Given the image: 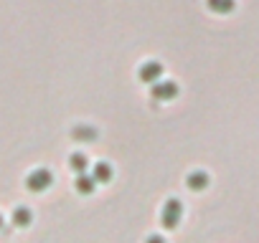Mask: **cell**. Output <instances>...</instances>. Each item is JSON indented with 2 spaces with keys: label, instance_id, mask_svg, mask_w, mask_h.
I'll return each instance as SVG.
<instances>
[{
  "label": "cell",
  "instance_id": "5",
  "mask_svg": "<svg viewBox=\"0 0 259 243\" xmlns=\"http://www.w3.org/2000/svg\"><path fill=\"white\" fill-rule=\"evenodd\" d=\"M112 175H114V170H112V165L109 162H97L94 165V170H92V177H94V183L99 185H104V183H109L112 180Z\"/></svg>",
  "mask_w": 259,
  "mask_h": 243
},
{
  "label": "cell",
  "instance_id": "7",
  "mask_svg": "<svg viewBox=\"0 0 259 243\" xmlns=\"http://www.w3.org/2000/svg\"><path fill=\"white\" fill-rule=\"evenodd\" d=\"M74 188H76V193L79 195H92L94 190H97V183H94V177L92 175H76V183H74Z\"/></svg>",
  "mask_w": 259,
  "mask_h": 243
},
{
  "label": "cell",
  "instance_id": "11",
  "mask_svg": "<svg viewBox=\"0 0 259 243\" xmlns=\"http://www.w3.org/2000/svg\"><path fill=\"white\" fill-rule=\"evenodd\" d=\"M145 243H165V238H160V235H150Z\"/></svg>",
  "mask_w": 259,
  "mask_h": 243
},
{
  "label": "cell",
  "instance_id": "6",
  "mask_svg": "<svg viewBox=\"0 0 259 243\" xmlns=\"http://www.w3.org/2000/svg\"><path fill=\"white\" fill-rule=\"evenodd\" d=\"M186 185L191 188V190H206L208 188V175L203 172V170H196V172H191L188 177H186Z\"/></svg>",
  "mask_w": 259,
  "mask_h": 243
},
{
  "label": "cell",
  "instance_id": "9",
  "mask_svg": "<svg viewBox=\"0 0 259 243\" xmlns=\"http://www.w3.org/2000/svg\"><path fill=\"white\" fill-rule=\"evenodd\" d=\"M31 220H33V213L28 208H16L13 210V225L16 228H28Z\"/></svg>",
  "mask_w": 259,
  "mask_h": 243
},
{
  "label": "cell",
  "instance_id": "2",
  "mask_svg": "<svg viewBox=\"0 0 259 243\" xmlns=\"http://www.w3.org/2000/svg\"><path fill=\"white\" fill-rule=\"evenodd\" d=\"M51 183H54V175H51V170H46V167H38V170H33V172L26 177V188H28L31 193H44V190L51 188Z\"/></svg>",
  "mask_w": 259,
  "mask_h": 243
},
{
  "label": "cell",
  "instance_id": "8",
  "mask_svg": "<svg viewBox=\"0 0 259 243\" xmlns=\"http://www.w3.org/2000/svg\"><path fill=\"white\" fill-rule=\"evenodd\" d=\"M206 6L211 13H219V16H226L236 8V0H206Z\"/></svg>",
  "mask_w": 259,
  "mask_h": 243
},
{
  "label": "cell",
  "instance_id": "12",
  "mask_svg": "<svg viewBox=\"0 0 259 243\" xmlns=\"http://www.w3.org/2000/svg\"><path fill=\"white\" fill-rule=\"evenodd\" d=\"M0 228H3V215H0Z\"/></svg>",
  "mask_w": 259,
  "mask_h": 243
},
{
  "label": "cell",
  "instance_id": "3",
  "mask_svg": "<svg viewBox=\"0 0 259 243\" xmlns=\"http://www.w3.org/2000/svg\"><path fill=\"white\" fill-rule=\"evenodd\" d=\"M178 84L176 81H155L153 86H150V96L155 99V101H173L176 96H178Z\"/></svg>",
  "mask_w": 259,
  "mask_h": 243
},
{
  "label": "cell",
  "instance_id": "10",
  "mask_svg": "<svg viewBox=\"0 0 259 243\" xmlns=\"http://www.w3.org/2000/svg\"><path fill=\"white\" fill-rule=\"evenodd\" d=\"M69 167H71L76 175H84V172H87V167H89V160H87V155H81V152H74V155L69 157Z\"/></svg>",
  "mask_w": 259,
  "mask_h": 243
},
{
  "label": "cell",
  "instance_id": "1",
  "mask_svg": "<svg viewBox=\"0 0 259 243\" xmlns=\"http://www.w3.org/2000/svg\"><path fill=\"white\" fill-rule=\"evenodd\" d=\"M181 218H183V203H181L178 198H170V200L163 205L160 220H163V225H165L168 230H173V228L181 223Z\"/></svg>",
  "mask_w": 259,
  "mask_h": 243
},
{
  "label": "cell",
  "instance_id": "4",
  "mask_svg": "<svg viewBox=\"0 0 259 243\" xmlns=\"http://www.w3.org/2000/svg\"><path fill=\"white\" fill-rule=\"evenodd\" d=\"M138 76H140V81H145V84L153 86L155 81L163 79V64H160V61H145V64L140 66Z\"/></svg>",
  "mask_w": 259,
  "mask_h": 243
}]
</instances>
